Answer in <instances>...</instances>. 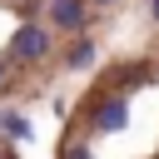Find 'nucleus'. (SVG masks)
Instances as JSON below:
<instances>
[{"label": "nucleus", "mask_w": 159, "mask_h": 159, "mask_svg": "<svg viewBox=\"0 0 159 159\" xmlns=\"http://www.w3.org/2000/svg\"><path fill=\"white\" fill-rule=\"evenodd\" d=\"M15 60H40L45 50H50V35L40 30V25H20V35H15Z\"/></svg>", "instance_id": "obj_1"}, {"label": "nucleus", "mask_w": 159, "mask_h": 159, "mask_svg": "<svg viewBox=\"0 0 159 159\" xmlns=\"http://www.w3.org/2000/svg\"><path fill=\"white\" fill-rule=\"evenodd\" d=\"M94 124H99L104 134H114V129H124V124H129V104H124V99H104V104L94 109Z\"/></svg>", "instance_id": "obj_2"}, {"label": "nucleus", "mask_w": 159, "mask_h": 159, "mask_svg": "<svg viewBox=\"0 0 159 159\" xmlns=\"http://www.w3.org/2000/svg\"><path fill=\"white\" fill-rule=\"evenodd\" d=\"M50 20H55L60 30H80V25H84V5H80V0H55V5H50Z\"/></svg>", "instance_id": "obj_3"}, {"label": "nucleus", "mask_w": 159, "mask_h": 159, "mask_svg": "<svg viewBox=\"0 0 159 159\" xmlns=\"http://www.w3.org/2000/svg\"><path fill=\"white\" fill-rule=\"evenodd\" d=\"M0 124H5L15 139H30V124H25V114H0Z\"/></svg>", "instance_id": "obj_4"}, {"label": "nucleus", "mask_w": 159, "mask_h": 159, "mask_svg": "<svg viewBox=\"0 0 159 159\" xmlns=\"http://www.w3.org/2000/svg\"><path fill=\"white\" fill-rule=\"evenodd\" d=\"M89 60H94V45H89V40H80V45L70 50V65L80 70V65H89Z\"/></svg>", "instance_id": "obj_5"}, {"label": "nucleus", "mask_w": 159, "mask_h": 159, "mask_svg": "<svg viewBox=\"0 0 159 159\" xmlns=\"http://www.w3.org/2000/svg\"><path fill=\"white\" fill-rule=\"evenodd\" d=\"M149 10H154V20H159V0H154V5H149Z\"/></svg>", "instance_id": "obj_6"}, {"label": "nucleus", "mask_w": 159, "mask_h": 159, "mask_svg": "<svg viewBox=\"0 0 159 159\" xmlns=\"http://www.w3.org/2000/svg\"><path fill=\"white\" fill-rule=\"evenodd\" d=\"M0 84H5V70H0Z\"/></svg>", "instance_id": "obj_7"}, {"label": "nucleus", "mask_w": 159, "mask_h": 159, "mask_svg": "<svg viewBox=\"0 0 159 159\" xmlns=\"http://www.w3.org/2000/svg\"><path fill=\"white\" fill-rule=\"evenodd\" d=\"M104 5H109V0H104Z\"/></svg>", "instance_id": "obj_8"}]
</instances>
